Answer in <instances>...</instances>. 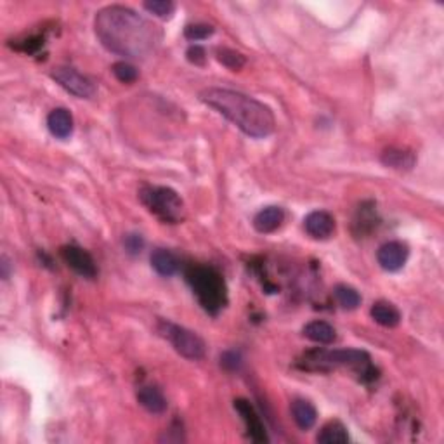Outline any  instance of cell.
I'll return each mask as SVG.
<instances>
[{"instance_id":"1","label":"cell","mask_w":444,"mask_h":444,"mask_svg":"<svg viewBox=\"0 0 444 444\" xmlns=\"http://www.w3.org/2000/svg\"><path fill=\"white\" fill-rule=\"evenodd\" d=\"M94 28L110 52L130 59H146L155 54L163 38L158 26L124 6H108L99 11Z\"/></svg>"},{"instance_id":"2","label":"cell","mask_w":444,"mask_h":444,"mask_svg":"<svg viewBox=\"0 0 444 444\" xmlns=\"http://www.w3.org/2000/svg\"><path fill=\"white\" fill-rule=\"evenodd\" d=\"M200 101L228 118L241 132L255 139L271 136L276 127V120L271 108L247 94L212 87L200 94Z\"/></svg>"},{"instance_id":"3","label":"cell","mask_w":444,"mask_h":444,"mask_svg":"<svg viewBox=\"0 0 444 444\" xmlns=\"http://www.w3.org/2000/svg\"><path fill=\"white\" fill-rule=\"evenodd\" d=\"M187 281L200 304L210 315H217L228 302L224 279L212 267H191L187 273Z\"/></svg>"},{"instance_id":"4","label":"cell","mask_w":444,"mask_h":444,"mask_svg":"<svg viewBox=\"0 0 444 444\" xmlns=\"http://www.w3.org/2000/svg\"><path fill=\"white\" fill-rule=\"evenodd\" d=\"M139 198L149 212L158 217L160 221L170 222V224L185 221V201L170 187L144 186L139 191Z\"/></svg>"},{"instance_id":"5","label":"cell","mask_w":444,"mask_h":444,"mask_svg":"<svg viewBox=\"0 0 444 444\" xmlns=\"http://www.w3.org/2000/svg\"><path fill=\"white\" fill-rule=\"evenodd\" d=\"M158 330L174 346V349L185 358L197 361L205 356V342L194 332L165 320L160 321Z\"/></svg>"},{"instance_id":"6","label":"cell","mask_w":444,"mask_h":444,"mask_svg":"<svg viewBox=\"0 0 444 444\" xmlns=\"http://www.w3.org/2000/svg\"><path fill=\"white\" fill-rule=\"evenodd\" d=\"M308 365L315 368H330V366H352V368H370L368 352L358 349L317 351L308 354Z\"/></svg>"},{"instance_id":"7","label":"cell","mask_w":444,"mask_h":444,"mask_svg":"<svg viewBox=\"0 0 444 444\" xmlns=\"http://www.w3.org/2000/svg\"><path fill=\"white\" fill-rule=\"evenodd\" d=\"M51 76L56 80L57 83H59L61 87H63V89H66L68 93L76 95V98L89 99L95 94L94 83L90 82L87 76L78 74L75 68L57 66V68H54V70H52Z\"/></svg>"},{"instance_id":"8","label":"cell","mask_w":444,"mask_h":444,"mask_svg":"<svg viewBox=\"0 0 444 444\" xmlns=\"http://www.w3.org/2000/svg\"><path fill=\"white\" fill-rule=\"evenodd\" d=\"M61 255H63L64 262H66L76 274H80V276L94 278L95 273H98L94 259L90 257L89 252H86L83 248L75 247V245H68V247H63Z\"/></svg>"},{"instance_id":"9","label":"cell","mask_w":444,"mask_h":444,"mask_svg":"<svg viewBox=\"0 0 444 444\" xmlns=\"http://www.w3.org/2000/svg\"><path fill=\"white\" fill-rule=\"evenodd\" d=\"M409 250L403 241H389L382 245L377 252V260L382 269L399 271L407 264Z\"/></svg>"},{"instance_id":"10","label":"cell","mask_w":444,"mask_h":444,"mask_svg":"<svg viewBox=\"0 0 444 444\" xmlns=\"http://www.w3.org/2000/svg\"><path fill=\"white\" fill-rule=\"evenodd\" d=\"M235 408L238 409L241 419H243L245 426H247L248 436L252 438V441H255V443H267L269 441L262 420H260L257 411H255L254 407H252V404L248 403L247 399H236Z\"/></svg>"},{"instance_id":"11","label":"cell","mask_w":444,"mask_h":444,"mask_svg":"<svg viewBox=\"0 0 444 444\" xmlns=\"http://www.w3.org/2000/svg\"><path fill=\"white\" fill-rule=\"evenodd\" d=\"M304 228L312 238L328 240L335 233V219L325 210H316V212H311L305 217Z\"/></svg>"},{"instance_id":"12","label":"cell","mask_w":444,"mask_h":444,"mask_svg":"<svg viewBox=\"0 0 444 444\" xmlns=\"http://www.w3.org/2000/svg\"><path fill=\"white\" fill-rule=\"evenodd\" d=\"M47 127L57 139H68L74 134V117L64 108L52 110L47 117Z\"/></svg>"},{"instance_id":"13","label":"cell","mask_w":444,"mask_h":444,"mask_svg":"<svg viewBox=\"0 0 444 444\" xmlns=\"http://www.w3.org/2000/svg\"><path fill=\"white\" fill-rule=\"evenodd\" d=\"M285 221V212L279 206H266L264 210H260L257 216L254 217V228L259 233H273L276 231L279 226Z\"/></svg>"},{"instance_id":"14","label":"cell","mask_w":444,"mask_h":444,"mask_svg":"<svg viewBox=\"0 0 444 444\" xmlns=\"http://www.w3.org/2000/svg\"><path fill=\"white\" fill-rule=\"evenodd\" d=\"M137 401L143 408H146L149 413L160 415L167 409V399L162 394V390L153 387V385H144L137 392Z\"/></svg>"},{"instance_id":"15","label":"cell","mask_w":444,"mask_h":444,"mask_svg":"<svg viewBox=\"0 0 444 444\" xmlns=\"http://www.w3.org/2000/svg\"><path fill=\"white\" fill-rule=\"evenodd\" d=\"M371 317L375 320V323L382 325L385 328H394L399 325L401 321V312L396 305H392L390 302H375L373 308L370 311Z\"/></svg>"},{"instance_id":"16","label":"cell","mask_w":444,"mask_h":444,"mask_svg":"<svg viewBox=\"0 0 444 444\" xmlns=\"http://www.w3.org/2000/svg\"><path fill=\"white\" fill-rule=\"evenodd\" d=\"M151 266L162 276H174L179 271V260L172 254L170 250L165 248H156L151 254Z\"/></svg>"},{"instance_id":"17","label":"cell","mask_w":444,"mask_h":444,"mask_svg":"<svg viewBox=\"0 0 444 444\" xmlns=\"http://www.w3.org/2000/svg\"><path fill=\"white\" fill-rule=\"evenodd\" d=\"M302 333H304L305 339L312 340L316 344H323V346L332 344L337 339L335 328L330 323H327V321H311V323L305 325Z\"/></svg>"},{"instance_id":"18","label":"cell","mask_w":444,"mask_h":444,"mask_svg":"<svg viewBox=\"0 0 444 444\" xmlns=\"http://www.w3.org/2000/svg\"><path fill=\"white\" fill-rule=\"evenodd\" d=\"M292 416L296 420L297 427L302 431H309L311 427H315L317 420V411L309 401L305 399H296L292 403Z\"/></svg>"},{"instance_id":"19","label":"cell","mask_w":444,"mask_h":444,"mask_svg":"<svg viewBox=\"0 0 444 444\" xmlns=\"http://www.w3.org/2000/svg\"><path fill=\"white\" fill-rule=\"evenodd\" d=\"M382 163L385 167L396 168V170H409L415 165V155L411 151H407V149L390 148L382 153Z\"/></svg>"},{"instance_id":"20","label":"cell","mask_w":444,"mask_h":444,"mask_svg":"<svg viewBox=\"0 0 444 444\" xmlns=\"http://www.w3.org/2000/svg\"><path fill=\"white\" fill-rule=\"evenodd\" d=\"M316 439L321 444H346L349 441V434H347V428L335 420V422H328L321 428Z\"/></svg>"},{"instance_id":"21","label":"cell","mask_w":444,"mask_h":444,"mask_svg":"<svg viewBox=\"0 0 444 444\" xmlns=\"http://www.w3.org/2000/svg\"><path fill=\"white\" fill-rule=\"evenodd\" d=\"M333 296H335L340 308L347 309V311H352L361 304V296L358 293V290L349 285H337L333 290Z\"/></svg>"},{"instance_id":"22","label":"cell","mask_w":444,"mask_h":444,"mask_svg":"<svg viewBox=\"0 0 444 444\" xmlns=\"http://www.w3.org/2000/svg\"><path fill=\"white\" fill-rule=\"evenodd\" d=\"M143 6L148 13L155 14V16L163 18V19L170 18L175 11V4L170 2V0H148V2H144Z\"/></svg>"},{"instance_id":"23","label":"cell","mask_w":444,"mask_h":444,"mask_svg":"<svg viewBox=\"0 0 444 444\" xmlns=\"http://www.w3.org/2000/svg\"><path fill=\"white\" fill-rule=\"evenodd\" d=\"M217 59L224 66L231 68V70H240V68L245 66V56L236 51H231V49H219L217 51Z\"/></svg>"},{"instance_id":"24","label":"cell","mask_w":444,"mask_h":444,"mask_svg":"<svg viewBox=\"0 0 444 444\" xmlns=\"http://www.w3.org/2000/svg\"><path fill=\"white\" fill-rule=\"evenodd\" d=\"M214 33V26L206 25V23H194V25H187L185 30V37L191 42L205 40Z\"/></svg>"},{"instance_id":"25","label":"cell","mask_w":444,"mask_h":444,"mask_svg":"<svg viewBox=\"0 0 444 444\" xmlns=\"http://www.w3.org/2000/svg\"><path fill=\"white\" fill-rule=\"evenodd\" d=\"M113 75L120 80L122 83H132L137 80V70L136 66L127 63V61H118L113 64Z\"/></svg>"},{"instance_id":"26","label":"cell","mask_w":444,"mask_h":444,"mask_svg":"<svg viewBox=\"0 0 444 444\" xmlns=\"http://www.w3.org/2000/svg\"><path fill=\"white\" fill-rule=\"evenodd\" d=\"M221 365H222V368H226L228 371L240 370V366H241V354H240V352H236V351L222 352Z\"/></svg>"},{"instance_id":"27","label":"cell","mask_w":444,"mask_h":444,"mask_svg":"<svg viewBox=\"0 0 444 444\" xmlns=\"http://www.w3.org/2000/svg\"><path fill=\"white\" fill-rule=\"evenodd\" d=\"M124 247H125V250L129 252V254H132V255L141 254V250L144 248L143 236L136 235V233H130V235H127L124 238Z\"/></svg>"},{"instance_id":"28","label":"cell","mask_w":444,"mask_h":444,"mask_svg":"<svg viewBox=\"0 0 444 444\" xmlns=\"http://www.w3.org/2000/svg\"><path fill=\"white\" fill-rule=\"evenodd\" d=\"M187 59L191 61V63L194 64H204L205 63V49L200 47V45H191L189 49H187Z\"/></svg>"}]
</instances>
